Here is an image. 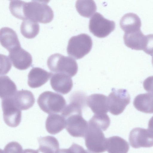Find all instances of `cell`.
Wrapping results in <instances>:
<instances>
[{"label":"cell","mask_w":153,"mask_h":153,"mask_svg":"<svg viewBox=\"0 0 153 153\" xmlns=\"http://www.w3.org/2000/svg\"><path fill=\"white\" fill-rule=\"evenodd\" d=\"M9 8L13 16L23 20L28 19L47 24L51 22L54 17L51 8L46 4L39 2L15 0L10 2Z\"/></svg>","instance_id":"cell-1"},{"label":"cell","mask_w":153,"mask_h":153,"mask_svg":"<svg viewBox=\"0 0 153 153\" xmlns=\"http://www.w3.org/2000/svg\"><path fill=\"white\" fill-rule=\"evenodd\" d=\"M47 64L51 71L65 74L71 77L76 74L78 70L77 64L74 58L59 53L50 56L48 59Z\"/></svg>","instance_id":"cell-2"},{"label":"cell","mask_w":153,"mask_h":153,"mask_svg":"<svg viewBox=\"0 0 153 153\" xmlns=\"http://www.w3.org/2000/svg\"><path fill=\"white\" fill-rule=\"evenodd\" d=\"M37 102L41 109L48 114L61 113L66 105L62 96L49 91L40 94Z\"/></svg>","instance_id":"cell-3"},{"label":"cell","mask_w":153,"mask_h":153,"mask_svg":"<svg viewBox=\"0 0 153 153\" xmlns=\"http://www.w3.org/2000/svg\"><path fill=\"white\" fill-rule=\"evenodd\" d=\"M88 127L85 137V145L91 152L101 153L106 150L107 139L102 130L94 124L88 122Z\"/></svg>","instance_id":"cell-4"},{"label":"cell","mask_w":153,"mask_h":153,"mask_svg":"<svg viewBox=\"0 0 153 153\" xmlns=\"http://www.w3.org/2000/svg\"><path fill=\"white\" fill-rule=\"evenodd\" d=\"M93 45L90 36L85 33L72 36L69 40L67 48L68 55L76 59H80L91 51Z\"/></svg>","instance_id":"cell-5"},{"label":"cell","mask_w":153,"mask_h":153,"mask_svg":"<svg viewBox=\"0 0 153 153\" xmlns=\"http://www.w3.org/2000/svg\"><path fill=\"white\" fill-rule=\"evenodd\" d=\"M66 120L65 128L71 136L84 137L88 127V123L82 117V111H74L64 117Z\"/></svg>","instance_id":"cell-6"},{"label":"cell","mask_w":153,"mask_h":153,"mask_svg":"<svg viewBox=\"0 0 153 153\" xmlns=\"http://www.w3.org/2000/svg\"><path fill=\"white\" fill-rule=\"evenodd\" d=\"M115 27L114 21L105 18L98 12L94 14L89 20L90 31L98 38H103L107 36L114 30Z\"/></svg>","instance_id":"cell-7"},{"label":"cell","mask_w":153,"mask_h":153,"mask_svg":"<svg viewBox=\"0 0 153 153\" xmlns=\"http://www.w3.org/2000/svg\"><path fill=\"white\" fill-rule=\"evenodd\" d=\"M108 97L109 111L114 115L122 113L130 102V97L126 89L112 88Z\"/></svg>","instance_id":"cell-8"},{"label":"cell","mask_w":153,"mask_h":153,"mask_svg":"<svg viewBox=\"0 0 153 153\" xmlns=\"http://www.w3.org/2000/svg\"><path fill=\"white\" fill-rule=\"evenodd\" d=\"M1 106L5 123L10 127L17 126L21 121L22 112L15 105L13 97L2 99Z\"/></svg>","instance_id":"cell-9"},{"label":"cell","mask_w":153,"mask_h":153,"mask_svg":"<svg viewBox=\"0 0 153 153\" xmlns=\"http://www.w3.org/2000/svg\"><path fill=\"white\" fill-rule=\"evenodd\" d=\"M129 140L134 148L151 147L153 146V132L148 128H134L130 133Z\"/></svg>","instance_id":"cell-10"},{"label":"cell","mask_w":153,"mask_h":153,"mask_svg":"<svg viewBox=\"0 0 153 153\" xmlns=\"http://www.w3.org/2000/svg\"><path fill=\"white\" fill-rule=\"evenodd\" d=\"M9 56L14 67L19 70H25L32 65V58L28 52L21 47L9 52Z\"/></svg>","instance_id":"cell-11"},{"label":"cell","mask_w":153,"mask_h":153,"mask_svg":"<svg viewBox=\"0 0 153 153\" xmlns=\"http://www.w3.org/2000/svg\"><path fill=\"white\" fill-rule=\"evenodd\" d=\"M71 77L64 73L53 74L50 80L51 86L55 91L63 94L69 93L71 90L73 83Z\"/></svg>","instance_id":"cell-12"},{"label":"cell","mask_w":153,"mask_h":153,"mask_svg":"<svg viewBox=\"0 0 153 153\" xmlns=\"http://www.w3.org/2000/svg\"><path fill=\"white\" fill-rule=\"evenodd\" d=\"M86 103L95 114H106L109 111L108 97L102 94H91L86 98Z\"/></svg>","instance_id":"cell-13"},{"label":"cell","mask_w":153,"mask_h":153,"mask_svg":"<svg viewBox=\"0 0 153 153\" xmlns=\"http://www.w3.org/2000/svg\"><path fill=\"white\" fill-rule=\"evenodd\" d=\"M0 40L1 45L9 52L21 47L16 33L10 27H5L1 29Z\"/></svg>","instance_id":"cell-14"},{"label":"cell","mask_w":153,"mask_h":153,"mask_svg":"<svg viewBox=\"0 0 153 153\" xmlns=\"http://www.w3.org/2000/svg\"><path fill=\"white\" fill-rule=\"evenodd\" d=\"M53 74L39 67H33L28 75L27 83L32 88L39 87L45 84Z\"/></svg>","instance_id":"cell-15"},{"label":"cell","mask_w":153,"mask_h":153,"mask_svg":"<svg viewBox=\"0 0 153 153\" xmlns=\"http://www.w3.org/2000/svg\"><path fill=\"white\" fill-rule=\"evenodd\" d=\"M13 98L15 105L21 110L29 109L33 106L35 102L33 93L27 90L22 89L17 91Z\"/></svg>","instance_id":"cell-16"},{"label":"cell","mask_w":153,"mask_h":153,"mask_svg":"<svg viewBox=\"0 0 153 153\" xmlns=\"http://www.w3.org/2000/svg\"><path fill=\"white\" fill-rule=\"evenodd\" d=\"M120 25L125 33H129L140 30L141 22L138 15L129 13L125 14L122 17Z\"/></svg>","instance_id":"cell-17"},{"label":"cell","mask_w":153,"mask_h":153,"mask_svg":"<svg viewBox=\"0 0 153 153\" xmlns=\"http://www.w3.org/2000/svg\"><path fill=\"white\" fill-rule=\"evenodd\" d=\"M145 36L141 30L129 33H125L123 38L125 45L133 50H143Z\"/></svg>","instance_id":"cell-18"},{"label":"cell","mask_w":153,"mask_h":153,"mask_svg":"<svg viewBox=\"0 0 153 153\" xmlns=\"http://www.w3.org/2000/svg\"><path fill=\"white\" fill-rule=\"evenodd\" d=\"M66 120L62 115L57 113L49 114L46 120V128L52 134H55L65 128Z\"/></svg>","instance_id":"cell-19"},{"label":"cell","mask_w":153,"mask_h":153,"mask_svg":"<svg viewBox=\"0 0 153 153\" xmlns=\"http://www.w3.org/2000/svg\"><path fill=\"white\" fill-rule=\"evenodd\" d=\"M133 105L138 111L146 113H153V94H140L135 98Z\"/></svg>","instance_id":"cell-20"},{"label":"cell","mask_w":153,"mask_h":153,"mask_svg":"<svg viewBox=\"0 0 153 153\" xmlns=\"http://www.w3.org/2000/svg\"><path fill=\"white\" fill-rule=\"evenodd\" d=\"M129 148L128 142L120 137L114 136L107 139L106 150L108 153H126Z\"/></svg>","instance_id":"cell-21"},{"label":"cell","mask_w":153,"mask_h":153,"mask_svg":"<svg viewBox=\"0 0 153 153\" xmlns=\"http://www.w3.org/2000/svg\"><path fill=\"white\" fill-rule=\"evenodd\" d=\"M39 144L38 150L43 153H57L59 151V144L55 137L50 136L38 138Z\"/></svg>","instance_id":"cell-22"},{"label":"cell","mask_w":153,"mask_h":153,"mask_svg":"<svg viewBox=\"0 0 153 153\" xmlns=\"http://www.w3.org/2000/svg\"><path fill=\"white\" fill-rule=\"evenodd\" d=\"M75 7L80 15L88 18L91 17L97 10L96 5L94 0H77Z\"/></svg>","instance_id":"cell-23"},{"label":"cell","mask_w":153,"mask_h":153,"mask_svg":"<svg viewBox=\"0 0 153 153\" xmlns=\"http://www.w3.org/2000/svg\"><path fill=\"white\" fill-rule=\"evenodd\" d=\"M0 79L1 99L13 97L17 91L14 82L6 76H1Z\"/></svg>","instance_id":"cell-24"},{"label":"cell","mask_w":153,"mask_h":153,"mask_svg":"<svg viewBox=\"0 0 153 153\" xmlns=\"http://www.w3.org/2000/svg\"><path fill=\"white\" fill-rule=\"evenodd\" d=\"M39 25L37 22L29 19L24 20L20 26V31L25 38L31 39L35 38L39 33Z\"/></svg>","instance_id":"cell-25"},{"label":"cell","mask_w":153,"mask_h":153,"mask_svg":"<svg viewBox=\"0 0 153 153\" xmlns=\"http://www.w3.org/2000/svg\"><path fill=\"white\" fill-rule=\"evenodd\" d=\"M89 122L97 126L103 131H105L110 123V118L106 114H94Z\"/></svg>","instance_id":"cell-26"},{"label":"cell","mask_w":153,"mask_h":153,"mask_svg":"<svg viewBox=\"0 0 153 153\" xmlns=\"http://www.w3.org/2000/svg\"><path fill=\"white\" fill-rule=\"evenodd\" d=\"M143 51L149 55H153V34L146 36L145 43Z\"/></svg>","instance_id":"cell-27"},{"label":"cell","mask_w":153,"mask_h":153,"mask_svg":"<svg viewBox=\"0 0 153 153\" xmlns=\"http://www.w3.org/2000/svg\"><path fill=\"white\" fill-rule=\"evenodd\" d=\"M22 147L18 143L16 142H11L8 143L5 147L3 152H22Z\"/></svg>","instance_id":"cell-28"},{"label":"cell","mask_w":153,"mask_h":153,"mask_svg":"<svg viewBox=\"0 0 153 153\" xmlns=\"http://www.w3.org/2000/svg\"><path fill=\"white\" fill-rule=\"evenodd\" d=\"M143 86L147 91L153 94V76H150L143 81Z\"/></svg>","instance_id":"cell-29"},{"label":"cell","mask_w":153,"mask_h":153,"mask_svg":"<svg viewBox=\"0 0 153 153\" xmlns=\"http://www.w3.org/2000/svg\"><path fill=\"white\" fill-rule=\"evenodd\" d=\"M148 128L153 132V116L149 121Z\"/></svg>","instance_id":"cell-30"},{"label":"cell","mask_w":153,"mask_h":153,"mask_svg":"<svg viewBox=\"0 0 153 153\" xmlns=\"http://www.w3.org/2000/svg\"><path fill=\"white\" fill-rule=\"evenodd\" d=\"M32 1L39 2L41 3H44L45 4L48 3L50 0H32Z\"/></svg>","instance_id":"cell-31"},{"label":"cell","mask_w":153,"mask_h":153,"mask_svg":"<svg viewBox=\"0 0 153 153\" xmlns=\"http://www.w3.org/2000/svg\"><path fill=\"white\" fill-rule=\"evenodd\" d=\"M152 65H153V55L152 56Z\"/></svg>","instance_id":"cell-32"},{"label":"cell","mask_w":153,"mask_h":153,"mask_svg":"<svg viewBox=\"0 0 153 153\" xmlns=\"http://www.w3.org/2000/svg\"></svg>","instance_id":"cell-33"}]
</instances>
